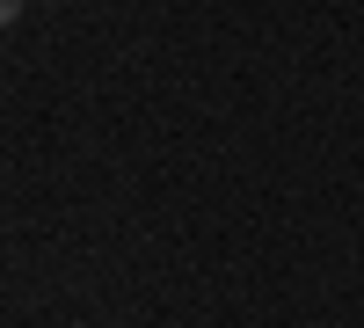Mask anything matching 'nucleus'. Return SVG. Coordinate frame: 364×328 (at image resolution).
I'll use <instances>...</instances> for the list:
<instances>
[{
	"instance_id": "nucleus-1",
	"label": "nucleus",
	"mask_w": 364,
	"mask_h": 328,
	"mask_svg": "<svg viewBox=\"0 0 364 328\" xmlns=\"http://www.w3.org/2000/svg\"><path fill=\"white\" fill-rule=\"evenodd\" d=\"M22 8H29V0H0V29H8V22H15Z\"/></svg>"
},
{
	"instance_id": "nucleus-2",
	"label": "nucleus",
	"mask_w": 364,
	"mask_h": 328,
	"mask_svg": "<svg viewBox=\"0 0 364 328\" xmlns=\"http://www.w3.org/2000/svg\"><path fill=\"white\" fill-rule=\"evenodd\" d=\"M44 8H66V0H44Z\"/></svg>"
}]
</instances>
